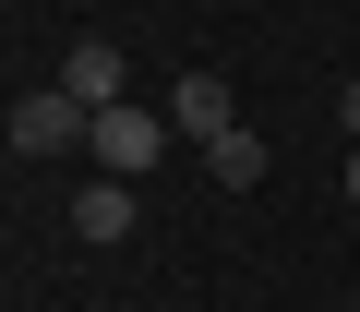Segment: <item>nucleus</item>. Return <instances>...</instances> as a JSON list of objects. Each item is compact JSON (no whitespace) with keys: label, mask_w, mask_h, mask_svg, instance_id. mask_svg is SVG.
<instances>
[{"label":"nucleus","mask_w":360,"mask_h":312,"mask_svg":"<svg viewBox=\"0 0 360 312\" xmlns=\"http://www.w3.org/2000/svg\"><path fill=\"white\" fill-rule=\"evenodd\" d=\"M84 156H96V169H108V181H144V169H156V156H168V120L120 96V108H96V132H84Z\"/></svg>","instance_id":"f257e3e1"},{"label":"nucleus","mask_w":360,"mask_h":312,"mask_svg":"<svg viewBox=\"0 0 360 312\" xmlns=\"http://www.w3.org/2000/svg\"><path fill=\"white\" fill-rule=\"evenodd\" d=\"M84 132H96V108H84V96H60V84H37V96L13 108V144H25V156H72Z\"/></svg>","instance_id":"f03ea898"},{"label":"nucleus","mask_w":360,"mask_h":312,"mask_svg":"<svg viewBox=\"0 0 360 312\" xmlns=\"http://www.w3.org/2000/svg\"><path fill=\"white\" fill-rule=\"evenodd\" d=\"M240 108H229V84L217 72H180V96H168V132H193V144H217Z\"/></svg>","instance_id":"7ed1b4c3"},{"label":"nucleus","mask_w":360,"mask_h":312,"mask_svg":"<svg viewBox=\"0 0 360 312\" xmlns=\"http://www.w3.org/2000/svg\"><path fill=\"white\" fill-rule=\"evenodd\" d=\"M60 96H84V108H120V48H108V37H72V60H60Z\"/></svg>","instance_id":"20e7f679"},{"label":"nucleus","mask_w":360,"mask_h":312,"mask_svg":"<svg viewBox=\"0 0 360 312\" xmlns=\"http://www.w3.org/2000/svg\"><path fill=\"white\" fill-rule=\"evenodd\" d=\"M72 240H132V181H84L72 193Z\"/></svg>","instance_id":"39448f33"},{"label":"nucleus","mask_w":360,"mask_h":312,"mask_svg":"<svg viewBox=\"0 0 360 312\" xmlns=\"http://www.w3.org/2000/svg\"><path fill=\"white\" fill-rule=\"evenodd\" d=\"M205 169H217V181H229V193H252V181H264V169H276V156H264V132H252V120H229V132H217V144H205Z\"/></svg>","instance_id":"423d86ee"},{"label":"nucleus","mask_w":360,"mask_h":312,"mask_svg":"<svg viewBox=\"0 0 360 312\" xmlns=\"http://www.w3.org/2000/svg\"><path fill=\"white\" fill-rule=\"evenodd\" d=\"M336 132H348V144H360V84H336Z\"/></svg>","instance_id":"0eeeda50"},{"label":"nucleus","mask_w":360,"mask_h":312,"mask_svg":"<svg viewBox=\"0 0 360 312\" xmlns=\"http://www.w3.org/2000/svg\"><path fill=\"white\" fill-rule=\"evenodd\" d=\"M348 204H360V144H348Z\"/></svg>","instance_id":"6e6552de"}]
</instances>
